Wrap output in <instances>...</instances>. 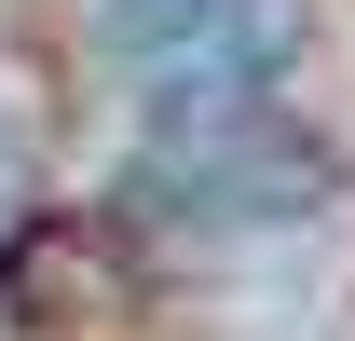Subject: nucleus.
Wrapping results in <instances>:
<instances>
[{"label":"nucleus","instance_id":"f257e3e1","mask_svg":"<svg viewBox=\"0 0 355 341\" xmlns=\"http://www.w3.org/2000/svg\"><path fill=\"white\" fill-rule=\"evenodd\" d=\"M301 55L287 0H110V69L150 123H232Z\"/></svg>","mask_w":355,"mask_h":341}]
</instances>
